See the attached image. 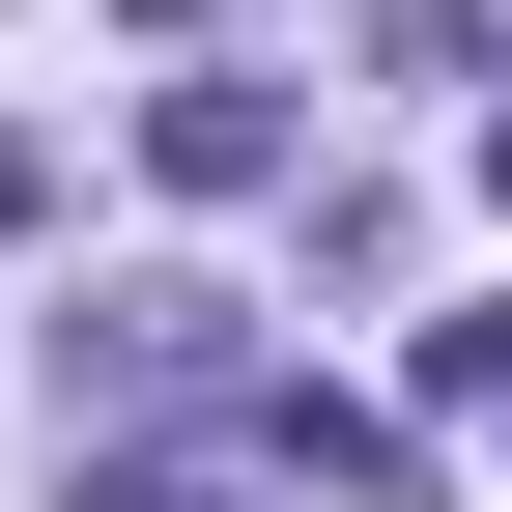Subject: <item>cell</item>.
<instances>
[{"label": "cell", "mask_w": 512, "mask_h": 512, "mask_svg": "<svg viewBox=\"0 0 512 512\" xmlns=\"http://www.w3.org/2000/svg\"><path fill=\"white\" fill-rule=\"evenodd\" d=\"M143 171H171V200H285V171H313V114L256 86V57H171V86H143Z\"/></svg>", "instance_id": "cell-1"}, {"label": "cell", "mask_w": 512, "mask_h": 512, "mask_svg": "<svg viewBox=\"0 0 512 512\" xmlns=\"http://www.w3.org/2000/svg\"><path fill=\"white\" fill-rule=\"evenodd\" d=\"M256 456H285V484H342V512H399V484H427V427H370V399H285Z\"/></svg>", "instance_id": "cell-2"}, {"label": "cell", "mask_w": 512, "mask_h": 512, "mask_svg": "<svg viewBox=\"0 0 512 512\" xmlns=\"http://www.w3.org/2000/svg\"><path fill=\"white\" fill-rule=\"evenodd\" d=\"M399 57H456V86L512 114V0H399Z\"/></svg>", "instance_id": "cell-3"}, {"label": "cell", "mask_w": 512, "mask_h": 512, "mask_svg": "<svg viewBox=\"0 0 512 512\" xmlns=\"http://www.w3.org/2000/svg\"><path fill=\"white\" fill-rule=\"evenodd\" d=\"M57 512H228L200 456H57Z\"/></svg>", "instance_id": "cell-4"}, {"label": "cell", "mask_w": 512, "mask_h": 512, "mask_svg": "<svg viewBox=\"0 0 512 512\" xmlns=\"http://www.w3.org/2000/svg\"><path fill=\"white\" fill-rule=\"evenodd\" d=\"M0 228H57V143H29V114H0Z\"/></svg>", "instance_id": "cell-5"}, {"label": "cell", "mask_w": 512, "mask_h": 512, "mask_svg": "<svg viewBox=\"0 0 512 512\" xmlns=\"http://www.w3.org/2000/svg\"><path fill=\"white\" fill-rule=\"evenodd\" d=\"M484 200H512V114H484Z\"/></svg>", "instance_id": "cell-6"}, {"label": "cell", "mask_w": 512, "mask_h": 512, "mask_svg": "<svg viewBox=\"0 0 512 512\" xmlns=\"http://www.w3.org/2000/svg\"><path fill=\"white\" fill-rule=\"evenodd\" d=\"M143 29H200V0H143Z\"/></svg>", "instance_id": "cell-7"}, {"label": "cell", "mask_w": 512, "mask_h": 512, "mask_svg": "<svg viewBox=\"0 0 512 512\" xmlns=\"http://www.w3.org/2000/svg\"><path fill=\"white\" fill-rule=\"evenodd\" d=\"M484 427H512V399H484Z\"/></svg>", "instance_id": "cell-8"}]
</instances>
